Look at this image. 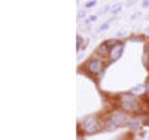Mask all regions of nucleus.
I'll return each mask as SVG.
<instances>
[{
  "instance_id": "1",
  "label": "nucleus",
  "mask_w": 149,
  "mask_h": 140,
  "mask_svg": "<svg viewBox=\"0 0 149 140\" xmlns=\"http://www.w3.org/2000/svg\"><path fill=\"white\" fill-rule=\"evenodd\" d=\"M79 130L82 136H94L100 133L102 130H104V125L98 121L95 115H90V116H85L79 122Z\"/></svg>"
},
{
  "instance_id": "2",
  "label": "nucleus",
  "mask_w": 149,
  "mask_h": 140,
  "mask_svg": "<svg viewBox=\"0 0 149 140\" xmlns=\"http://www.w3.org/2000/svg\"><path fill=\"white\" fill-rule=\"evenodd\" d=\"M119 107L125 113H137L140 110V101L133 94H122L119 97Z\"/></svg>"
},
{
  "instance_id": "3",
  "label": "nucleus",
  "mask_w": 149,
  "mask_h": 140,
  "mask_svg": "<svg viewBox=\"0 0 149 140\" xmlns=\"http://www.w3.org/2000/svg\"><path fill=\"white\" fill-rule=\"evenodd\" d=\"M127 122H128V116L125 112H112L103 125L106 131H113L122 125H127Z\"/></svg>"
},
{
  "instance_id": "4",
  "label": "nucleus",
  "mask_w": 149,
  "mask_h": 140,
  "mask_svg": "<svg viewBox=\"0 0 149 140\" xmlns=\"http://www.w3.org/2000/svg\"><path fill=\"white\" fill-rule=\"evenodd\" d=\"M85 69H86V73L88 75L97 76V75H100L104 70V61L102 58H91V60L86 61Z\"/></svg>"
},
{
  "instance_id": "5",
  "label": "nucleus",
  "mask_w": 149,
  "mask_h": 140,
  "mask_svg": "<svg viewBox=\"0 0 149 140\" xmlns=\"http://www.w3.org/2000/svg\"><path fill=\"white\" fill-rule=\"evenodd\" d=\"M124 49H125V42H118L115 46L110 48V52H109V60L110 61H116L122 57L124 54Z\"/></svg>"
},
{
  "instance_id": "6",
  "label": "nucleus",
  "mask_w": 149,
  "mask_h": 140,
  "mask_svg": "<svg viewBox=\"0 0 149 140\" xmlns=\"http://www.w3.org/2000/svg\"><path fill=\"white\" fill-rule=\"evenodd\" d=\"M143 93H146V85H143V84H139V85H134L133 88H131V91H130V94H133V95H140V94H143Z\"/></svg>"
},
{
  "instance_id": "7",
  "label": "nucleus",
  "mask_w": 149,
  "mask_h": 140,
  "mask_svg": "<svg viewBox=\"0 0 149 140\" xmlns=\"http://www.w3.org/2000/svg\"><path fill=\"white\" fill-rule=\"evenodd\" d=\"M125 127H128V128H131V130H140L142 128V122L139 119L133 118V119H128V122H127Z\"/></svg>"
},
{
  "instance_id": "8",
  "label": "nucleus",
  "mask_w": 149,
  "mask_h": 140,
  "mask_svg": "<svg viewBox=\"0 0 149 140\" xmlns=\"http://www.w3.org/2000/svg\"><path fill=\"white\" fill-rule=\"evenodd\" d=\"M109 52H110V48H109V45L106 43V40L97 48V54H102V55H109Z\"/></svg>"
},
{
  "instance_id": "9",
  "label": "nucleus",
  "mask_w": 149,
  "mask_h": 140,
  "mask_svg": "<svg viewBox=\"0 0 149 140\" xmlns=\"http://www.w3.org/2000/svg\"><path fill=\"white\" fill-rule=\"evenodd\" d=\"M121 9H122V5H119V3H116V5H113V6H110V12H112V14H118Z\"/></svg>"
},
{
  "instance_id": "10",
  "label": "nucleus",
  "mask_w": 149,
  "mask_h": 140,
  "mask_svg": "<svg viewBox=\"0 0 149 140\" xmlns=\"http://www.w3.org/2000/svg\"><path fill=\"white\" fill-rule=\"evenodd\" d=\"M82 42H84L82 36H81V34H78V36H76V51H79V49L82 48Z\"/></svg>"
},
{
  "instance_id": "11",
  "label": "nucleus",
  "mask_w": 149,
  "mask_h": 140,
  "mask_svg": "<svg viewBox=\"0 0 149 140\" xmlns=\"http://www.w3.org/2000/svg\"><path fill=\"white\" fill-rule=\"evenodd\" d=\"M85 15H86V12H85V9H81V10H78V21H81V20H84L85 18Z\"/></svg>"
},
{
  "instance_id": "12",
  "label": "nucleus",
  "mask_w": 149,
  "mask_h": 140,
  "mask_svg": "<svg viewBox=\"0 0 149 140\" xmlns=\"http://www.w3.org/2000/svg\"><path fill=\"white\" fill-rule=\"evenodd\" d=\"M94 21H97V15H90V17H86V20H85L86 24H91Z\"/></svg>"
},
{
  "instance_id": "13",
  "label": "nucleus",
  "mask_w": 149,
  "mask_h": 140,
  "mask_svg": "<svg viewBox=\"0 0 149 140\" xmlns=\"http://www.w3.org/2000/svg\"><path fill=\"white\" fill-rule=\"evenodd\" d=\"M109 10H110V6H109V5H106V6H103L100 10H98V14L103 15V14H106V12H109Z\"/></svg>"
},
{
  "instance_id": "14",
  "label": "nucleus",
  "mask_w": 149,
  "mask_h": 140,
  "mask_svg": "<svg viewBox=\"0 0 149 140\" xmlns=\"http://www.w3.org/2000/svg\"><path fill=\"white\" fill-rule=\"evenodd\" d=\"M109 25H110V21H106V22H103V24L100 25V31H104V30H107V29H109Z\"/></svg>"
},
{
  "instance_id": "15",
  "label": "nucleus",
  "mask_w": 149,
  "mask_h": 140,
  "mask_svg": "<svg viewBox=\"0 0 149 140\" xmlns=\"http://www.w3.org/2000/svg\"><path fill=\"white\" fill-rule=\"evenodd\" d=\"M95 5H97L95 0H91V2H86V3H85V8H86V9H90V8H94Z\"/></svg>"
},
{
  "instance_id": "16",
  "label": "nucleus",
  "mask_w": 149,
  "mask_h": 140,
  "mask_svg": "<svg viewBox=\"0 0 149 140\" xmlns=\"http://www.w3.org/2000/svg\"><path fill=\"white\" fill-rule=\"evenodd\" d=\"M139 17H140V12H136V14H133V15H131V20H137Z\"/></svg>"
},
{
  "instance_id": "17",
  "label": "nucleus",
  "mask_w": 149,
  "mask_h": 140,
  "mask_svg": "<svg viewBox=\"0 0 149 140\" xmlns=\"http://www.w3.org/2000/svg\"><path fill=\"white\" fill-rule=\"evenodd\" d=\"M145 85H146V93H145V94H146V95H148V98H149V79H148V82H146Z\"/></svg>"
},
{
  "instance_id": "18",
  "label": "nucleus",
  "mask_w": 149,
  "mask_h": 140,
  "mask_svg": "<svg viewBox=\"0 0 149 140\" xmlns=\"http://www.w3.org/2000/svg\"><path fill=\"white\" fill-rule=\"evenodd\" d=\"M142 6L146 9V8H149V2H148V0H143V2H142Z\"/></svg>"
},
{
  "instance_id": "19",
  "label": "nucleus",
  "mask_w": 149,
  "mask_h": 140,
  "mask_svg": "<svg viewBox=\"0 0 149 140\" xmlns=\"http://www.w3.org/2000/svg\"><path fill=\"white\" fill-rule=\"evenodd\" d=\"M125 34H127V31H124V30L118 31V37H122V36H125Z\"/></svg>"
},
{
  "instance_id": "20",
  "label": "nucleus",
  "mask_w": 149,
  "mask_h": 140,
  "mask_svg": "<svg viewBox=\"0 0 149 140\" xmlns=\"http://www.w3.org/2000/svg\"><path fill=\"white\" fill-rule=\"evenodd\" d=\"M146 51H148V54H149V43H148V46H146Z\"/></svg>"
},
{
  "instance_id": "21",
  "label": "nucleus",
  "mask_w": 149,
  "mask_h": 140,
  "mask_svg": "<svg viewBox=\"0 0 149 140\" xmlns=\"http://www.w3.org/2000/svg\"><path fill=\"white\" fill-rule=\"evenodd\" d=\"M146 33H148V34H149V27H148V29H146Z\"/></svg>"
},
{
  "instance_id": "22",
  "label": "nucleus",
  "mask_w": 149,
  "mask_h": 140,
  "mask_svg": "<svg viewBox=\"0 0 149 140\" xmlns=\"http://www.w3.org/2000/svg\"><path fill=\"white\" fill-rule=\"evenodd\" d=\"M115 140H121V139H115Z\"/></svg>"
},
{
  "instance_id": "23",
  "label": "nucleus",
  "mask_w": 149,
  "mask_h": 140,
  "mask_svg": "<svg viewBox=\"0 0 149 140\" xmlns=\"http://www.w3.org/2000/svg\"><path fill=\"white\" fill-rule=\"evenodd\" d=\"M148 140H149V137H148Z\"/></svg>"
}]
</instances>
